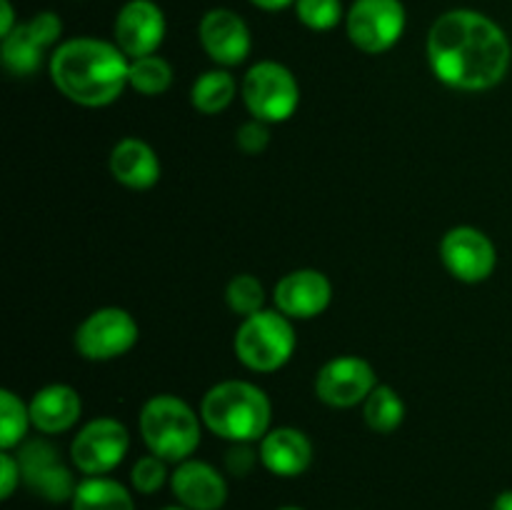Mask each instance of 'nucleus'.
<instances>
[{
	"label": "nucleus",
	"instance_id": "obj_1",
	"mask_svg": "<svg viewBox=\"0 0 512 510\" xmlns=\"http://www.w3.org/2000/svg\"><path fill=\"white\" fill-rule=\"evenodd\" d=\"M510 55L508 35L478 10H448L428 33L430 68L450 88H493L508 73Z\"/></svg>",
	"mask_w": 512,
	"mask_h": 510
},
{
	"label": "nucleus",
	"instance_id": "obj_2",
	"mask_svg": "<svg viewBox=\"0 0 512 510\" xmlns=\"http://www.w3.org/2000/svg\"><path fill=\"white\" fill-rule=\"evenodd\" d=\"M130 58L115 43L73 38L58 45L50 58L55 88L85 108H103L120 98L128 85Z\"/></svg>",
	"mask_w": 512,
	"mask_h": 510
},
{
	"label": "nucleus",
	"instance_id": "obj_3",
	"mask_svg": "<svg viewBox=\"0 0 512 510\" xmlns=\"http://www.w3.org/2000/svg\"><path fill=\"white\" fill-rule=\"evenodd\" d=\"M270 413L268 395L245 380L213 385L200 403L205 428L230 443H260L270 430Z\"/></svg>",
	"mask_w": 512,
	"mask_h": 510
},
{
	"label": "nucleus",
	"instance_id": "obj_4",
	"mask_svg": "<svg viewBox=\"0 0 512 510\" xmlns=\"http://www.w3.org/2000/svg\"><path fill=\"white\" fill-rule=\"evenodd\" d=\"M140 435L165 463H183L200 445V420L185 400L155 395L140 410Z\"/></svg>",
	"mask_w": 512,
	"mask_h": 510
},
{
	"label": "nucleus",
	"instance_id": "obj_5",
	"mask_svg": "<svg viewBox=\"0 0 512 510\" xmlns=\"http://www.w3.org/2000/svg\"><path fill=\"white\" fill-rule=\"evenodd\" d=\"M235 355L255 373L283 368L295 350V330L290 318L275 310L248 315L235 333Z\"/></svg>",
	"mask_w": 512,
	"mask_h": 510
},
{
	"label": "nucleus",
	"instance_id": "obj_6",
	"mask_svg": "<svg viewBox=\"0 0 512 510\" xmlns=\"http://www.w3.org/2000/svg\"><path fill=\"white\" fill-rule=\"evenodd\" d=\"M243 100L255 120L283 123L295 113L300 103V90L295 75L275 60L255 63L243 78Z\"/></svg>",
	"mask_w": 512,
	"mask_h": 510
},
{
	"label": "nucleus",
	"instance_id": "obj_7",
	"mask_svg": "<svg viewBox=\"0 0 512 510\" xmlns=\"http://www.w3.org/2000/svg\"><path fill=\"white\" fill-rule=\"evenodd\" d=\"M350 43L370 55L385 53L405 30V5L400 0H355L345 15Z\"/></svg>",
	"mask_w": 512,
	"mask_h": 510
},
{
	"label": "nucleus",
	"instance_id": "obj_8",
	"mask_svg": "<svg viewBox=\"0 0 512 510\" xmlns=\"http://www.w3.org/2000/svg\"><path fill=\"white\" fill-rule=\"evenodd\" d=\"M15 458H18L20 475H23V483L28 485L30 493L40 495L48 503H70L73 500L78 483H75L73 473L63 463L53 443L43 438L28 440V443L20 445Z\"/></svg>",
	"mask_w": 512,
	"mask_h": 510
},
{
	"label": "nucleus",
	"instance_id": "obj_9",
	"mask_svg": "<svg viewBox=\"0 0 512 510\" xmlns=\"http://www.w3.org/2000/svg\"><path fill=\"white\" fill-rule=\"evenodd\" d=\"M130 448V435L123 423L113 418H95L80 428L70 443V460L80 473L108 475L123 463Z\"/></svg>",
	"mask_w": 512,
	"mask_h": 510
},
{
	"label": "nucleus",
	"instance_id": "obj_10",
	"mask_svg": "<svg viewBox=\"0 0 512 510\" xmlns=\"http://www.w3.org/2000/svg\"><path fill=\"white\" fill-rule=\"evenodd\" d=\"M138 340V323L123 308H100L80 323L75 348L88 360H113L128 353Z\"/></svg>",
	"mask_w": 512,
	"mask_h": 510
},
{
	"label": "nucleus",
	"instance_id": "obj_11",
	"mask_svg": "<svg viewBox=\"0 0 512 510\" xmlns=\"http://www.w3.org/2000/svg\"><path fill=\"white\" fill-rule=\"evenodd\" d=\"M440 258L448 273L463 283H483L493 275L498 263L493 240L473 225H458L448 230L440 243Z\"/></svg>",
	"mask_w": 512,
	"mask_h": 510
},
{
	"label": "nucleus",
	"instance_id": "obj_12",
	"mask_svg": "<svg viewBox=\"0 0 512 510\" xmlns=\"http://www.w3.org/2000/svg\"><path fill=\"white\" fill-rule=\"evenodd\" d=\"M378 385L375 370L368 360L355 355H340L328 360L315 378V395L330 408H353L365 403Z\"/></svg>",
	"mask_w": 512,
	"mask_h": 510
},
{
	"label": "nucleus",
	"instance_id": "obj_13",
	"mask_svg": "<svg viewBox=\"0 0 512 510\" xmlns=\"http://www.w3.org/2000/svg\"><path fill=\"white\" fill-rule=\"evenodd\" d=\"M115 45L130 60L155 55L165 38V15L153 0H128L115 18Z\"/></svg>",
	"mask_w": 512,
	"mask_h": 510
},
{
	"label": "nucleus",
	"instance_id": "obj_14",
	"mask_svg": "<svg viewBox=\"0 0 512 510\" xmlns=\"http://www.w3.org/2000/svg\"><path fill=\"white\" fill-rule=\"evenodd\" d=\"M170 490L188 510H220L228 500V483L215 465L205 460H183L170 473Z\"/></svg>",
	"mask_w": 512,
	"mask_h": 510
},
{
	"label": "nucleus",
	"instance_id": "obj_15",
	"mask_svg": "<svg viewBox=\"0 0 512 510\" xmlns=\"http://www.w3.org/2000/svg\"><path fill=\"white\" fill-rule=\"evenodd\" d=\"M200 43L218 65H240L250 55V30L238 13L213 8L200 20Z\"/></svg>",
	"mask_w": 512,
	"mask_h": 510
},
{
	"label": "nucleus",
	"instance_id": "obj_16",
	"mask_svg": "<svg viewBox=\"0 0 512 510\" xmlns=\"http://www.w3.org/2000/svg\"><path fill=\"white\" fill-rule=\"evenodd\" d=\"M275 305L288 318L310 320L323 313L333 298V285L320 270H293L275 285Z\"/></svg>",
	"mask_w": 512,
	"mask_h": 510
},
{
	"label": "nucleus",
	"instance_id": "obj_17",
	"mask_svg": "<svg viewBox=\"0 0 512 510\" xmlns=\"http://www.w3.org/2000/svg\"><path fill=\"white\" fill-rule=\"evenodd\" d=\"M260 463L278 478H298L313 463V443L298 428H275L260 440Z\"/></svg>",
	"mask_w": 512,
	"mask_h": 510
},
{
	"label": "nucleus",
	"instance_id": "obj_18",
	"mask_svg": "<svg viewBox=\"0 0 512 510\" xmlns=\"http://www.w3.org/2000/svg\"><path fill=\"white\" fill-rule=\"evenodd\" d=\"M30 423L45 435H58L73 428L83 413V400L70 385H45L30 400Z\"/></svg>",
	"mask_w": 512,
	"mask_h": 510
},
{
	"label": "nucleus",
	"instance_id": "obj_19",
	"mask_svg": "<svg viewBox=\"0 0 512 510\" xmlns=\"http://www.w3.org/2000/svg\"><path fill=\"white\" fill-rule=\"evenodd\" d=\"M110 173L125 188L148 190L160 180L158 155L143 140L125 138L110 153Z\"/></svg>",
	"mask_w": 512,
	"mask_h": 510
},
{
	"label": "nucleus",
	"instance_id": "obj_20",
	"mask_svg": "<svg viewBox=\"0 0 512 510\" xmlns=\"http://www.w3.org/2000/svg\"><path fill=\"white\" fill-rule=\"evenodd\" d=\"M70 510H135V500L118 480L90 475L75 488Z\"/></svg>",
	"mask_w": 512,
	"mask_h": 510
},
{
	"label": "nucleus",
	"instance_id": "obj_21",
	"mask_svg": "<svg viewBox=\"0 0 512 510\" xmlns=\"http://www.w3.org/2000/svg\"><path fill=\"white\" fill-rule=\"evenodd\" d=\"M48 45L38 38L30 23L15 25V30L3 38V63L15 75H33Z\"/></svg>",
	"mask_w": 512,
	"mask_h": 510
},
{
	"label": "nucleus",
	"instance_id": "obj_22",
	"mask_svg": "<svg viewBox=\"0 0 512 510\" xmlns=\"http://www.w3.org/2000/svg\"><path fill=\"white\" fill-rule=\"evenodd\" d=\"M235 90H238V83H235L233 75L225 73V70H208L193 83L190 100H193V108L200 110V113L218 115L233 103Z\"/></svg>",
	"mask_w": 512,
	"mask_h": 510
},
{
	"label": "nucleus",
	"instance_id": "obj_23",
	"mask_svg": "<svg viewBox=\"0 0 512 510\" xmlns=\"http://www.w3.org/2000/svg\"><path fill=\"white\" fill-rule=\"evenodd\" d=\"M363 418L375 433H393L405 418V403L390 385H375L363 403Z\"/></svg>",
	"mask_w": 512,
	"mask_h": 510
},
{
	"label": "nucleus",
	"instance_id": "obj_24",
	"mask_svg": "<svg viewBox=\"0 0 512 510\" xmlns=\"http://www.w3.org/2000/svg\"><path fill=\"white\" fill-rule=\"evenodd\" d=\"M173 83V68L160 55H145V58L130 60L128 85L143 95H160Z\"/></svg>",
	"mask_w": 512,
	"mask_h": 510
},
{
	"label": "nucleus",
	"instance_id": "obj_25",
	"mask_svg": "<svg viewBox=\"0 0 512 510\" xmlns=\"http://www.w3.org/2000/svg\"><path fill=\"white\" fill-rule=\"evenodd\" d=\"M30 423V408L13 393L0 390V448L13 450L25 440Z\"/></svg>",
	"mask_w": 512,
	"mask_h": 510
},
{
	"label": "nucleus",
	"instance_id": "obj_26",
	"mask_svg": "<svg viewBox=\"0 0 512 510\" xmlns=\"http://www.w3.org/2000/svg\"><path fill=\"white\" fill-rule=\"evenodd\" d=\"M225 300H228L230 310L243 315V318L260 313L265 303L263 283L250 273L235 275L228 283V288H225Z\"/></svg>",
	"mask_w": 512,
	"mask_h": 510
},
{
	"label": "nucleus",
	"instance_id": "obj_27",
	"mask_svg": "<svg viewBox=\"0 0 512 510\" xmlns=\"http://www.w3.org/2000/svg\"><path fill=\"white\" fill-rule=\"evenodd\" d=\"M298 20L310 30H333L343 18L340 0H295Z\"/></svg>",
	"mask_w": 512,
	"mask_h": 510
},
{
	"label": "nucleus",
	"instance_id": "obj_28",
	"mask_svg": "<svg viewBox=\"0 0 512 510\" xmlns=\"http://www.w3.org/2000/svg\"><path fill=\"white\" fill-rule=\"evenodd\" d=\"M130 483H133L135 493L155 495L165 483H170V473L168 468H165V460L153 453L138 458L133 470H130Z\"/></svg>",
	"mask_w": 512,
	"mask_h": 510
},
{
	"label": "nucleus",
	"instance_id": "obj_29",
	"mask_svg": "<svg viewBox=\"0 0 512 510\" xmlns=\"http://www.w3.org/2000/svg\"><path fill=\"white\" fill-rule=\"evenodd\" d=\"M235 143L243 153L248 155H260L270 143V130L265 128L263 120H250V123L240 125L238 133H235Z\"/></svg>",
	"mask_w": 512,
	"mask_h": 510
},
{
	"label": "nucleus",
	"instance_id": "obj_30",
	"mask_svg": "<svg viewBox=\"0 0 512 510\" xmlns=\"http://www.w3.org/2000/svg\"><path fill=\"white\" fill-rule=\"evenodd\" d=\"M250 445L253 443H233V448L225 453V470L235 478H245L255 468V460L260 458V453H255Z\"/></svg>",
	"mask_w": 512,
	"mask_h": 510
},
{
	"label": "nucleus",
	"instance_id": "obj_31",
	"mask_svg": "<svg viewBox=\"0 0 512 510\" xmlns=\"http://www.w3.org/2000/svg\"><path fill=\"white\" fill-rule=\"evenodd\" d=\"M20 480H23V475H20L18 458L10 450H3L0 453V498L8 500L18 490Z\"/></svg>",
	"mask_w": 512,
	"mask_h": 510
},
{
	"label": "nucleus",
	"instance_id": "obj_32",
	"mask_svg": "<svg viewBox=\"0 0 512 510\" xmlns=\"http://www.w3.org/2000/svg\"><path fill=\"white\" fill-rule=\"evenodd\" d=\"M15 30V15L10 0H0V35H10Z\"/></svg>",
	"mask_w": 512,
	"mask_h": 510
},
{
	"label": "nucleus",
	"instance_id": "obj_33",
	"mask_svg": "<svg viewBox=\"0 0 512 510\" xmlns=\"http://www.w3.org/2000/svg\"><path fill=\"white\" fill-rule=\"evenodd\" d=\"M250 3L263 10H283L288 5H295V0H250Z\"/></svg>",
	"mask_w": 512,
	"mask_h": 510
},
{
	"label": "nucleus",
	"instance_id": "obj_34",
	"mask_svg": "<svg viewBox=\"0 0 512 510\" xmlns=\"http://www.w3.org/2000/svg\"><path fill=\"white\" fill-rule=\"evenodd\" d=\"M493 510H512V490H503V493L495 498Z\"/></svg>",
	"mask_w": 512,
	"mask_h": 510
},
{
	"label": "nucleus",
	"instance_id": "obj_35",
	"mask_svg": "<svg viewBox=\"0 0 512 510\" xmlns=\"http://www.w3.org/2000/svg\"><path fill=\"white\" fill-rule=\"evenodd\" d=\"M278 510H305V508H298V505H283V508H278Z\"/></svg>",
	"mask_w": 512,
	"mask_h": 510
},
{
	"label": "nucleus",
	"instance_id": "obj_36",
	"mask_svg": "<svg viewBox=\"0 0 512 510\" xmlns=\"http://www.w3.org/2000/svg\"><path fill=\"white\" fill-rule=\"evenodd\" d=\"M163 510H188V508H183V505H170V508H163Z\"/></svg>",
	"mask_w": 512,
	"mask_h": 510
}]
</instances>
